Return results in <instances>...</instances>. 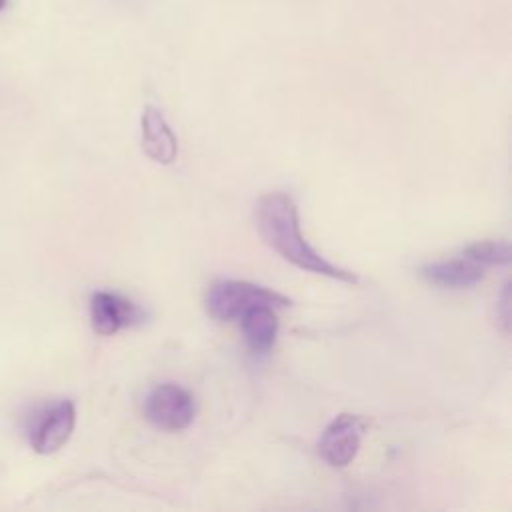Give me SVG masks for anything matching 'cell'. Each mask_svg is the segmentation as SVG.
I'll use <instances>...</instances> for the list:
<instances>
[{"mask_svg":"<svg viewBox=\"0 0 512 512\" xmlns=\"http://www.w3.org/2000/svg\"><path fill=\"white\" fill-rule=\"evenodd\" d=\"M256 220H258V232L262 240L292 266L318 276H328L332 280H340L346 284L360 282V278L354 272L328 262L322 254H318L306 242V238L300 232L298 208L290 194L286 192L264 194L258 200Z\"/></svg>","mask_w":512,"mask_h":512,"instance_id":"6da1fadb","label":"cell"},{"mask_svg":"<svg viewBox=\"0 0 512 512\" xmlns=\"http://www.w3.org/2000/svg\"><path fill=\"white\" fill-rule=\"evenodd\" d=\"M254 306H272L276 310L290 306V298L246 280L214 282L206 296L208 314L220 322L238 320Z\"/></svg>","mask_w":512,"mask_h":512,"instance_id":"7a4b0ae2","label":"cell"},{"mask_svg":"<svg viewBox=\"0 0 512 512\" xmlns=\"http://www.w3.org/2000/svg\"><path fill=\"white\" fill-rule=\"evenodd\" d=\"M74 422L76 408L70 400H58L36 408L26 420V434L30 446L40 454L56 452L72 436Z\"/></svg>","mask_w":512,"mask_h":512,"instance_id":"3957f363","label":"cell"},{"mask_svg":"<svg viewBox=\"0 0 512 512\" xmlns=\"http://www.w3.org/2000/svg\"><path fill=\"white\" fill-rule=\"evenodd\" d=\"M144 414L160 430L176 432L192 424L196 414L194 396L172 382L158 384L144 402Z\"/></svg>","mask_w":512,"mask_h":512,"instance_id":"277c9868","label":"cell"},{"mask_svg":"<svg viewBox=\"0 0 512 512\" xmlns=\"http://www.w3.org/2000/svg\"><path fill=\"white\" fill-rule=\"evenodd\" d=\"M366 430V422L358 414L342 412L338 414L322 432L318 442V454L322 460L334 468L348 466L358 450Z\"/></svg>","mask_w":512,"mask_h":512,"instance_id":"5b68a950","label":"cell"},{"mask_svg":"<svg viewBox=\"0 0 512 512\" xmlns=\"http://www.w3.org/2000/svg\"><path fill=\"white\" fill-rule=\"evenodd\" d=\"M140 320L142 310L114 292L98 290L90 296V324L102 336H112Z\"/></svg>","mask_w":512,"mask_h":512,"instance_id":"8992f818","label":"cell"},{"mask_svg":"<svg viewBox=\"0 0 512 512\" xmlns=\"http://www.w3.org/2000/svg\"><path fill=\"white\" fill-rule=\"evenodd\" d=\"M486 268L474 262L468 256H458V258H448V260H438L422 266L420 274L434 286L440 288H452V290H462L478 284L484 278Z\"/></svg>","mask_w":512,"mask_h":512,"instance_id":"52a82bcc","label":"cell"},{"mask_svg":"<svg viewBox=\"0 0 512 512\" xmlns=\"http://www.w3.org/2000/svg\"><path fill=\"white\" fill-rule=\"evenodd\" d=\"M142 148L158 164H172L178 156V140L154 106H146L142 112Z\"/></svg>","mask_w":512,"mask_h":512,"instance_id":"ba28073f","label":"cell"},{"mask_svg":"<svg viewBox=\"0 0 512 512\" xmlns=\"http://www.w3.org/2000/svg\"><path fill=\"white\" fill-rule=\"evenodd\" d=\"M246 344L254 356H266L278 334V320L272 306H254L240 318Z\"/></svg>","mask_w":512,"mask_h":512,"instance_id":"9c48e42d","label":"cell"},{"mask_svg":"<svg viewBox=\"0 0 512 512\" xmlns=\"http://www.w3.org/2000/svg\"><path fill=\"white\" fill-rule=\"evenodd\" d=\"M464 256L472 258L484 268L504 266L510 262V246L504 240H482L464 248Z\"/></svg>","mask_w":512,"mask_h":512,"instance_id":"30bf717a","label":"cell"},{"mask_svg":"<svg viewBox=\"0 0 512 512\" xmlns=\"http://www.w3.org/2000/svg\"><path fill=\"white\" fill-rule=\"evenodd\" d=\"M4 4H6V0H0V10L4 8Z\"/></svg>","mask_w":512,"mask_h":512,"instance_id":"8fae6325","label":"cell"}]
</instances>
